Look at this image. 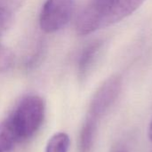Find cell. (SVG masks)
<instances>
[{
    "label": "cell",
    "instance_id": "obj_6",
    "mask_svg": "<svg viewBox=\"0 0 152 152\" xmlns=\"http://www.w3.org/2000/svg\"><path fill=\"white\" fill-rule=\"evenodd\" d=\"M98 122L86 117L79 134V152H91L94 147Z\"/></svg>",
    "mask_w": 152,
    "mask_h": 152
},
{
    "label": "cell",
    "instance_id": "obj_1",
    "mask_svg": "<svg viewBox=\"0 0 152 152\" xmlns=\"http://www.w3.org/2000/svg\"><path fill=\"white\" fill-rule=\"evenodd\" d=\"M144 0H90L77 15L76 30L85 36L115 24L134 13Z\"/></svg>",
    "mask_w": 152,
    "mask_h": 152
},
{
    "label": "cell",
    "instance_id": "obj_11",
    "mask_svg": "<svg viewBox=\"0 0 152 152\" xmlns=\"http://www.w3.org/2000/svg\"><path fill=\"white\" fill-rule=\"evenodd\" d=\"M110 152H130L127 146L122 142H117L114 144L110 150Z\"/></svg>",
    "mask_w": 152,
    "mask_h": 152
},
{
    "label": "cell",
    "instance_id": "obj_4",
    "mask_svg": "<svg viewBox=\"0 0 152 152\" xmlns=\"http://www.w3.org/2000/svg\"><path fill=\"white\" fill-rule=\"evenodd\" d=\"M122 87V78L118 75L109 77L94 94L87 117L99 122L117 101Z\"/></svg>",
    "mask_w": 152,
    "mask_h": 152
},
{
    "label": "cell",
    "instance_id": "obj_3",
    "mask_svg": "<svg viewBox=\"0 0 152 152\" xmlns=\"http://www.w3.org/2000/svg\"><path fill=\"white\" fill-rule=\"evenodd\" d=\"M74 9V0H46L39 19L42 30L53 33L61 29L70 20Z\"/></svg>",
    "mask_w": 152,
    "mask_h": 152
},
{
    "label": "cell",
    "instance_id": "obj_8",
    "mask_svg": "<svg viewBox=\"0 0 152 152\" xmlns=\"http://www.w3.org/2000/svg\"><path fill=\"white\" fill-rule=\"evenodd\" d=\"M69 148V135L65 133H58L49 140L45 152H68Z\"/></svg>",
    "mask_w": 152,
    "mask_h": 152
},
{
    "label": "cell",
    "instance_id": "obj_12",
    "mask_svg": "<svg viewBox=\"0 0 152 152\" xmlns=\"http://www.w3.org/2000/svg\"><path fill=\"white\" fill-rule=\"evenodd\" d=\"M149 138L150 140L152 142V122L150 125V127H149Z\"/></svg>",
    "mask_w": 152,
    "mask_h": 152
},
{
    "label": "cell",
    "instance_id": "obj_5",
    "mask_svg": "<svg viewBox=\"0 0 152 152\" xmlns=\"http://www.w3.org/2000/svg\"><path fill=\"white\" fill-rule=\"evenodd\" d=\"M102 46L103 41L96 40L83 50L78 61V76L81 79H85L88 76L100 55Z\"/></svg>",
    "mask_w": 152,
    "mask_h": 152
},
{
    "label": "cell",
    "instance_id": "obj_2",
    "mask_svg": "<svg viewBox=\"0 0 152 152\" xmlns=\"http://www.w3.org/2000/svg\"><path fill=\"white\" fill-rule=\"evenodd\" d=\"M45 111V102L37 95H28L19 102L8 118L19 142L32 137L38 131L44 121Z\"/></svg>",
    "mask_w": 152,
    "mask_h": 152
},
{
    "label": "cell",
    "instance_id": "obj_7",
    "mask_svg": "<svg viewBox=\"0 0 152 152\" xmlns=\"http://www.w3.org/2000/svg\"><path fill=\"white\" fill-rule=\"evenodd\" d=\"M15 130L8 118L0 123V152H9L18 142Z\"/></svg>",
    "mask_w": 152,
    "mask_h": 152
},
{
    "label": "cell",
    "instance_id": "obj_10",
    "mask_svg": "<svg viewBox=\"0 0 152 152\" xmlns=\"http://www.w3.org/2000/svg\"><path fill=\"white\" fill-rule=\"evenodd\" d=\"M12 18L10 12L4 8L0 7V37L5 32L10 26Z\"/></svg>",
    "mask_w": 152,
    "mask_h": 152
},
{
    "label": "cell",
    "instance_id": "obj_9",
    "mask_svg": "<svg viewBox=\"0 0 152 152\" xmlns=\"http://www.w3.org/2000/svg\"><path fill=\"white\" fill-rule=\"evenodd\" d=\"M13 57L12 52L0 44V74L8 70L12 65Z\"/></svg>",
    "mask_w": 152,
    "mask_h": 152
}]
</instances>
